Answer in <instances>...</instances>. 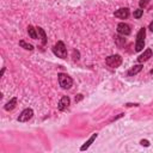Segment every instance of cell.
Returning <instances> with one entry per match:
<instances>
[{
  "label": "cell",
  "instance_id": "obj_1",
  "mask_svg": "<svg viewBox=\"0 0 153 153\" xmlns=\"http://www.w3.org/2000/svg\"><path fill=\"white\" fill-rule=\"evenodd\" d=\"M53 53L60 59H67V48L62 41H57V43L54 44Z\"/></svg>",
  "mask_w": 153,
  "mask_h": 153
},
{
  "label": "cell",
  "instance_id": "obj_2",
  "mask_svg": "<svg viewBox=\"0 0 153 153\" xmlns=\"http://www.w3.org/2000/svg\"><path fill=\"white\" fill-rule=\"evenodd\" d=\"M57 80H59V85L65 90L71 88L72 85H73V79L66 73H59L57 74Z\"/></svg>",
  "mask_w": 153,
  "mask_h": 153
},
{
  "label": "cell",
  "instance_id": "obj_3",
  "mask_svg": "<svg viewBox=\"0 0 153 153\" xmlns=\"http://www.w3.org/2000/svg\"><path fill=\"white\" fill-rule=\"evenodd\" d=\"M145 37H146V29L141 27L136 35V43H135V51H141L145 47Z\"/></svg>",
  "mask_w": 153,
  "mask_h": 153
},
{
  "label": "cell",
  "instance_id": "obj_4",
  "mask_svg": "<svg viewBox=\"0 0 153 153\" xmlns=\"http://www.w3.org/2000/svg\"><path fill=\"white\" fill-rule=\"evenodd\" d=\"M105 63H106L109 67H111V68H117V67H120L121 63H122V57H121V55H118V54L110 55V56H108V57L105 59Z\"/></svg>",
  "mask_w": 153,
  "mask_h": 153
},
{
  "label": "cell",
  "instance_id": "obj_5",
  "mask_svg": "<svg viewBox=\"0 0 153 153\" xmlns=\"http://www.w3.org/2000/svg\"><path fill=\"white\" fill-rule=\"evenodd\" d=\"M32 116H33V110H32L31 108H26V109H24V110L20 112V115L18 116V121H19V122H27L29 120L32 118Z\"/></svg>",
  "mask_w": 153,
  "mask_h": 153
},
{
  "label": "cell",
  "instance_id": "obj_6",
  "mask_svg": "<svg viewBox=\"0 0 153 153\" xmlns=\"http://www.w3.org/2000/svg\"><path fill=\"white\" fill-rule=\"evenodd\" d=\"M117 32L121 36H128V35H130L131 29H130V26L127 23L122 22V23H118V25H117Z\"/></svg>",
  "mask_w": 153,
  "mask_h": 153
},
{
  "label": "cell",
  "instance_id": "obj_7",
  "mask_svg": "<svg viewBox=\"0 0 153 153\" xmlns=\"http://www.w3.org/2000/svg\"><path fill=\"white\" fill-rule=\"evenodd\" d=\"M130 12H129V8L128 7H122V8H118L117 11H115L114 16L116 18H120V19H127L129 17Z\"/></svg>",
  "mask_w": 153,
  "mask_h": 153
},
{
  "label": "cell",
  "instance_id": "obj_8",
  "mask_svg": "<svg viewBox=\"0 0 153 153\" xmlns=\"http://www.w3.org/2000/svg\"><path fill=\"white\" fill-rule=\"evenodd\" d=\"M69 104H71L69 97H68V96H63V97L60 99L59 104H57V109H59L60 111H63V110H66V109L69 106Z\"/></svg>",
  "mask_w": 153,
  "mask_h": 153
},
{
  "label": "cell",
  "instance_id": "obj_9",
  "mask_svg": "<svg viewBox=\"0 0 153 153\" xmlns=\"http://www.w3.org/2000/svg\"><path fill=\"white\" fill-rule=\"evenodd\" d=\"M152 54H153L152 49H151V48H147V49H146V50L137 57V62H139V63H142V62L149 60V57H152Z\"/></svg>",
  "mask_w": 153,
  "mask_h": 153
},
{
  "label": "cell",
  "instance_id": "obj_10",
  "mask_svg": "<svg viewBox=\"0 0 153 153\" xmlns=\"http://www.w3.org/2000/svg\"><path fill=\"white\" fill-rule=\"evenodd\" d=\"M142 65L141 63H139V65H135V66H133L128 72H127V74H128V76H133V75H136L137 73H140L141 71H142Z\"/></svg>",
  "mask_w": 153,
  "mask_h": 153
},
{
  "label": "cell",
  "instance_id": "obj_11",
  "mask_svg": "<svg viewBox=\"0 0 153 153\" xmlns=\"http://www.w3.org/2000/svg\"><path fill=\"white\" fill-rule=\"evenodd\" d=\"M36 30H37V35H38V38L41 39V43L44 45V44H47V35H45V31L41 27V26H37L36 27Z\"/></svg>",
  "mask_w": 153,
  "mask_h": 153
},
{
  "label": "cell",
  "instance_id": "obj_12",
  "mask_svg": "<svg viewBox=\"0 0 153 153\" xmlns=\"http://www.w3.org/2000/svg\"><path fill=\"white\" fill-rule=\"evenodd\" d=\"M97 136H98V134H97V133H93V134L91 135V137H90V139H88V140H87V141H86V142L80 147V151H85V149H87V148L92 145V142L97 139Z\"/></svg>",
  "mask_w": 153,
  "mask_h": 153
},
{
  "label": "cell",
  "instance_id": "obj_13",
  "mask_svg": "<svg viewBox=\"0 0 153 153\" xmlns=\"http://www.w3.org/2000/svg\"><path fill=\"white\" fill-rule=\"evenodd\" d=\"M16 105H17V97H13V98L10 99V102L6 103V105L4 106V109L6 111H11V110H13L16 108Z\"/></svg>",
  "mask_w": 153,
  "mask_h": 153
},
{
  "label": "cell",
  "instance_id": "obj_14",
  "mask_svg": "<svg viewBox=\"0 0 153 153\" xmlns=\"http://www.w3.org/2000/svg\"><path fill=\"white\" fill-rule=\"evenodd\" d=\"M27 33H29V36H30L32 39H37V38H38L37 30H36V27H33L32 25H29V26H27Z\"/></svg>",
  "mask_w": 153,
  "mask_h": 153
},
{
  "label": "cell",
  "instance_id": "obj_15",
  "mask_svg": "<svg viewBox=\"0 0 153 153\" xmlns=\"http://www.w3.org/2000/svg\"><path fill=\"white\" fill-rule=\"evenodd\" d=\"M19 45L26 50H33V45L30 44V43H26L25 41H19Z\"/></svg>",
  "mask_w": 153,
  "mask_h": 153
},
{
  "label": "cell",
  "instance_id": "obj_16",
  "mask_svg": "<svg viewBox=\"0 0 153 153\" xmlns=\"http://www.w3.org/2000/svg\"><path fill=\"white\" fill-rule=\"evenodd\" d=\"M142 14H143V10L142 8H139V10H135L134 11V18L135 19H140L142 17Z\"/></svg>",
  "mask_w": 153,
  "mask_h": 153
},
{
  "label": "cell",
  "instance_id": "obj_17",
  "mask_svg": "<svg viewBox=\"0 0 153 153\" xmlns=\"http://www.w3.org/2000/svg\"><path fill=\"white\" fill-rule=\"evenodd\" d=\"M148 2H149V0H140V2H139V6H140V8H145L147 5H148Z\"/></svg>",
  "mask_w": 153,
  "mask_h": 153
},
{
  "label": "cell",
  "instance_id": "obj_18",
  "mask_svg": "<svg viewBox=\"0 0 153 153\" xmlns=\"http://www.w3.org/2000/svg\"><path fill=\"white\" fill-rule=\"evenodd\" d=\"M73 55H74V60H76V61L80 59V54H79L78 50H74V51H73Z\"/></svg>",
  "mask_w": 153,
  "mask_h": 153
},
{
  "label": "cell",
  "instance_id": "obj_19",
  "mask_svg": "<svg viewBox=\"0 0 153 153\" xmlns=\"http://www.w3.org/2000/svg\"><path fill=\"white\" fill-rule=\"evenodd\" d=\"M140 143H141L142 146H145V147H148V146H149V141H148V140H141Z\"/></svg>",
  "mask_w": 153,
  "mask_h": 153
},
{
  "label": "cell",
  "instance_id": "obj_20",
  "mask_svg": "<svg viewBox=\"0 0 153 153\" xmlns=\"http://www.w3.org/2000/svg\"><path fill=\"white\" fill-rule=\"evenodd\" d=\"M81 99H82V94H81V93H79V94L75 96V102H79V100H81Z\"/></svg>",
  "mask_w": 153,
  "mask_h": 153
},
{
  "label": "cell",
  "instance_id": "obj_21",
  "mask_svg": "<svg viewBox=\"0 0 153 153\" xmlns=\"http://www.w3.org/2000/svg\"><path fill=\"white\" fill-rule=\"evenodd\" d=\"M122 116H124V114H120V115H118V116H116V117H114V118H112V120H111V121H116V120H117V118H120V117H122Z\"/></svg>",
  "mask_w": 153,
  "mask_h": 153
},
{
  "label": "cell",
  "instance_id": "obj_22",
  "mask_svg": "<svg viewBox=\"0 0 153 153\" xmlns=\"http://www.w3.org/2000/svg\"><path fill=\"white\" fill-rule=\"evenodd\" d=\"M126 105H127V106H137L139 104H137V103H135V104H133V103H128V104H126Z\"/></svg>",
  "mask_w": 153,
  "mask_h": 153
},
{
  "label": "cell",
  "instance_id": "obj_23",
  "mask_svg": "<svg viewBox=\"0 0 153 153\" xmlns=\"http://www.w3.org/2000/svg\"><path fill=\"white\" fill-rule=\"evenodd\" d=\"M148 29H149V30L153 32V22H151V23H149V25H148Z\"/></svg>",
  "mask_w": 153,
  "mask_h": 153
},
{
  "label": "cell",
  "instance_id": "obj_24",
  "mask_svg": "<svg viewBox=\"0 0 153 153\" xmlns=\"http://www.w3.org/2000/svg\"><path fill=\"white\" fill-rule=\"evenodd\" d=\"M4 73H5V67H2V69H1V72H0V76H2Z\"/></svg>",
  "mask_w": 153,
  "mask_h": 153
},
{
  "label": "cell",
  "instance_id": "obj_25",
  "mask_svg": "<svg viewBox=\"0 0 153 153\" xmlns=\"http://www.w3.org/2000/svg\"><path fill=\"white\" fill-rule=\"evenodd\" d=\"M151 73H152V74H153V69H152V71H151Z\"/></svg>",
  "mask_w": 153,
  "mask_h": 153
}]
</instances>
